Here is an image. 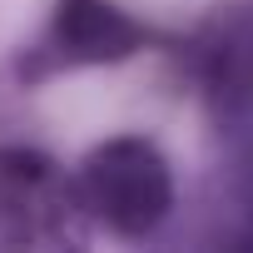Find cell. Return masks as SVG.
<instances>
[{"label": "cell", "instance_id": "obj_1", "mask_svg": "<svg viewBox=\"0 0 253 253\" xmlns=\"http://www.w3.org/2000/svg\"><path fill=\"white\" fill-rule=\"evenodd\" d=\"M84 218L119 233V238H144L164 223L174 204V174L159 144L144 134H114L94 144L75 174Z\"/></svg>", "mask_w": 253, "mask_h": 253}, {"label": "cell", "instance_id": "obj_2", "mask_svg": "<svg viewBox=\"0 0 253 253\" xmlns=\"http://www.w3.org/2000/svg\"><path fill=\"white\" fill-rule=\"evenodd\" d=\"M75 174L35 149H0V253H40L84 243Z\"/></svg>", "mask_w": 253, "mask_h": 253}, {"label": "cell", "instance_id": "obj_3", "mask_svg": "<svg viewBox=\"0 0 253 253\" xmlns=\"http://www.w3.org/2000/svg\"><path fill=\"white\" fill-rule=\"evenodd\" d=\"M144 30L109 0H60L40 55L50 65H104L134 55Z\"/></svg>", "mask_w": 253, "mask_h": 253}]
</instances>
